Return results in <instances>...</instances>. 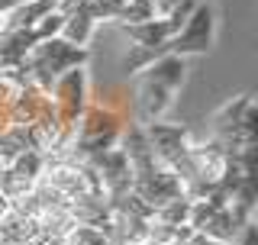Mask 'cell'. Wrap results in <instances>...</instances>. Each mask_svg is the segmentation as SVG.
I'll list each match as a JSON object with an SVG mask.
<instances>
[{"mask_svg": "<svg viewBox=\"0 0 258 245\" xmlns=\"http://www.w3.org/2000/svg\"><path fill=\"white\" fill-rule=\"evenodd\" d=\"M87 58H91L87 48L71 45V42H64L61 36H55V39H45V42H36L23 62H26V71H29L32 84L48 94V87H52L55 78L64 75L68 68L87 65Z\"/></svg>", "mask_w": 258, "mask_h": 245, "instance_id": "6da1fadb", "label": "cell"}, {"mask_svg": "<svg viewBox=\"0 0 258 245\" xmlns=\"http://www.w3.org/2000/svg\"><path fill=\"white\" fill-rule=\"evenodd\" d=\"M48 97L55 103V113H58L61 126H75L78 116L84 113V107L94 100L87 65H78V68H68L64 75H58L52 81V87H48Z\"/></svg>", "mask_w": 258, "mask_h": 245, "instance_id": "7a4b0ae2", "label": "cell"}, {"mask_svg": "<svg viewBox=\"0 0 258 245\" xmlns=\"http://www.w3.org/2000/svg\"><path fill=\"white\" fill-rule=\"evenodd\" d=\"M213 36H216L213 7H210L207 0H200V4L194 7V13L181 23V29L168 39V48H165V52L181 55V58H187V55H204L207 48L213 45Z\"/></svg>", "mask_w": 258, "mask_h": 245, "instance_id": "3957f363", "label": "cell"}, {"mask_svg": "<svg viewBox=\"0 0 258 245\" xmlns=\"http://www.w3.org/2000/svg\"><path fill=\"white\" fill-rule=\"evenodd\" d=\"M145 129V139L152 145V155L161 168H171L174 161H181L184 155L190 152V142H194V133L181 122H165V119H155L149 122Z\"/></svg>", "mask_w": 258, "mask_h": 245, "instance_id": "277c9868", "label": "cell"}, {"mask_svg": "<svg viewBox=\"0 0 258 245\" xmlns=\"http://www.w3.org/2000/svg\"><path fill=\"white\" fill-rule=\"evenodd\" d=\"M171 103H174V91H168L165 84L139 75L136 97H133V122L149 126V122H155V119H165V113L171 110Z\"/></svg>", "mask_w": 258, "mask_h": 245, "instance_id": "5b68a950", "label": "cell"}, {"mask_svg": "<svg viewBox=\"0 0 258 245\" xmlns=\"http://www.w3.org/2000/svg\"><path fill=\"white\" fill-rule=\"evenodd\" d=\"M91 168L97 171V177H100V187H103V194H107V200L123 197V194L133 191V168H129V158L119 145H113L110 152H103Z\"/></svg>", "mask_w": 258, "mask_h": 245, "instance_id": "8992f818", "label": "cell"}, {"mask_svg": "<svg viewBox=\"0 0 258 245\" xmlns=\"http://www.w3.org/2000/svg\"><path fill=\"white\" fill-rule=\"evenodd\" d=\"M133 194H136L139 200H145L152 210H158L161 203L181 197L184 187H181V181H177V174H174L171 168H161V165H158L152 174L136 177V181H133Z\"/></svg>", "mask_w": 258, "mask_h": 245, "instance_id": "52a82bcc", "label": "cell"}, {"mask_svg": "<svg viewBox=\"0 0 258 245\" xmlns=\"http://www.w3.org/2000/svg\"><path fill=\"white\" fill-rule=\"evenodd\" d=\"M126 39L136 45H145V48H155V52H165L168 48V39L174 36V26L165 20V16H155V20H145V23H136V26H123Z\"/></svg>", "mask_w": 258, "mask_h": 245, "instance_id": "ba28073f", "label": "cell"}, {"mask_svg": "<svg viewBox=\"0 0 258 245\" xmlns=\"http://www.w3.org/2000/svg\"><path fill=\"white\" fill-rule=\"evenodd\" d=\"M184 71H187V65H184L181 55H171V52H165V55H158L155 62L149 65V68L142 71L145 78H152V81H158V84H165L168 91H181V84H184Z\"/></svg>", "mask_w": 258, "mask_h": 245, "instance_id": "9c48e42d", "label": "cell"}, {"mask_svg": "<svg viewBox=\"0 0 258 245\" xmlns=\"http://www.w3.org/2000/svg\"><path fill=\"white\" fill-rule=\"evenodd\" d=\"M55 10V0H20V7L4 16V32L13 29H32L36 20H42L45 13Z\"/></svg>", "mask_w": 258, "mask_h": 245, "instance_id": "30bf717a", "label": "cell"}, {"mask_svg": "<svg viewBox=\"0 0 258 245\" xmlns=\"http://www.w3.org/2000/svg\"><path fill=\"white\" fill-rule=\"evenodd\" d=\"M94 29H97L94 16L87 13V7H81V10H75V13H64L61 39H64V42H71V45H81V48H87V42L94 39Z\"/></svg>", "mask_w": 258, "mask_h": 245, "instance_id": "8fae6325", "label": "cell"}, {"mask_svg": "<svg viewBox=\"0 0 258 245\" xmlns=\"http://www.w3.org/2000/svg\"><path fill=\"white\" fill-rule=\"evenodd\" d=\"M239 229H242V223L232 216L229 207H223V210H216V213L207 219V226L200 229V235H207L210 242H226V245H232V242H236V235H239Z\"/></svg>", "mask_w": 258, "mask_h": 245, "instance_id": "7c38bea8", "label": "cell"}, {"mask_svg": "<svg viewBox=\"0 0 258 245\" xmlns=\"http://www.w3.org/2000/svg\"><path fill=\"white\" fill-rule=\"evenodd\" d=\"M29 149L26 142V126H16V122H7L0 129V165H10L16 155H23Z\"/></svg>", "mask_w": 258, "mask_h": 245, "instance_id": "4fadbf2b", "label": "cell"}, {"mask_svg": "<svg viewBox=\"0 0 258 245\" xmlns=\"http://www.w3.org/2000/svg\"><path fill=\"white\" fill-rule=\"evenodd\" d=\"M187 216H190V200L184 197H174V200H168V203H161V207L152 213V219H158V223H165V226H187Z\"/></svg>", "mask_w": 258, "mask_h": 245, "instance_id": "5bb4252c", "label": "cell"}, {"mask_svg": "<svg viewBox=\"0 0 258 245\" xmlns=\"http://www.w3.org/2000/svg\"><path fill=\"white\" fill-rule=\"evenodd\" d=\"M10 168H13L20 177H26V181L36 184L39 177H42V171H45V155H42V152H32V149H26L23 155H16V158L10 161Z\"/></svg>", "mask_w": 258, "mask_h": 245, "instance_id": "9a60e30c", "label": "cell"}, {"mask_svg": "<svg viewBox=\"0 0 258 245\" xmlns=\"http://www.w3.org/2000/svg\"><path fill=\"white\" fill-rule=\"evenodd\" d=\"M158 55H165V52H155V48H145V45H136V42H129L126 55H123V68L129 71V75H142V71L149 68V65L155 62Z\"/></svg>", "mask_w": 258, "mask_h": 245, "instance_id": "2e32d148", "label": "cell"}, {"mask_svg": "<svg viewBox=\"0 0 258 245\" xmlns=\"http://www.w3.org/2000/svg\"><path fill=\"white\" fill-rule=\"evenodd\" d=\"M145 20H155V7H152V0H126L116 23H119V26H136V23H145Z\"/></svg>", "mask_w": 258, "mask_h": 245, "instance_id": "e0dca14e", "label": "cell"}, {"mask_svg": "<svg viewBox=\"0 0 258 245\" xmlns=\"http://www.w3.org/2000/svg\"><path fill=\"white\" fill-rule=\"evenodd\" d=\"M61 26H64V13L52 10V13H45L42 20H36V26H32L29 32L36 36V42H45V39H55V36H61Z\"/></svg>", "mask_w": 258, "mask_h": 245, "instance_id": "ac0fdd59", "label": "cell"}, {"mask_svg": "<svg viewBox=\"0 0 258 245\" xmlns=\"http://www.w3.org/2000/svg\"><path fill=\"white\" fill-rule=\"evenodd\" d=\"M123 4L126 0H87V13L94 16V23H110V20H119Z\"/></svg>", "mask_w": 258, "mask_h": 245, "instance_id": "d6986e66", "label": "cell"}, {"mask_svg": "<svg viewBox=\"0 0 258 245\" xmlns=\"http://www.w3.org/2000/svg\"><path fill=\"white\" fill-rule=\"evenodd\" d=\"M81 7H87V0H55V10L58 13H75Z\"/></svg>", "mask_w": 258, "mask_h": 245, "instance_id": "ffe728a7", "label": "cell"}, {"mask_svg": "<svg viewBox=\"0 0 258 245\" xmlns=\"http://www.w3.org/2000/svg\"><path fill=\"white\" fill-rule=\"evenodd\" d=\"M174 4L177 0H152V7H155V16H168L174 10Z\"/></svg>", "mask_w": 258, "mask_h": 245, "instance_id": "44dd1931", "label": "cell"}, {"mask_svg": "<svg viewBox=\"0 0 258 245\" xmlns=\"http://www.w3.org/2000/svg\"><path fill=\"white\" fill-rule=\"evenodd\" d=\"M16 7H20V0H0V13H10V10H16Z\"/></svg>", "mask_w": 258, "mask_h": 245, "instance_id": "7402d4cb", "label": "cell"}, {"mask_svg": "<svg viewBox=\"0 0 258 245\" xmlns=\"http://www.w3.org/2000/svg\"><path fill=\"white\" fill-rule=\"evenodd\" d=\"M0 32H4V13H0Z\"/></svg>", "mask_w": 258, "mask_h": 245, "instance_id": "603a6c76", "label": "cell"}, {"mask_svg": "<svg viewBox=\"0 0 258 245\" xmlns=\"http://www.w3.org/2000/svg\"><path fill=\"white\" fill-rule=\"evenodd\" d=\"M0 168H4V165H0Z\"/></svg>", "mask_w": 258, "mask_h": 245, "instance_id": "cb8c5ba5", "label": "cell"}]
</instances>
